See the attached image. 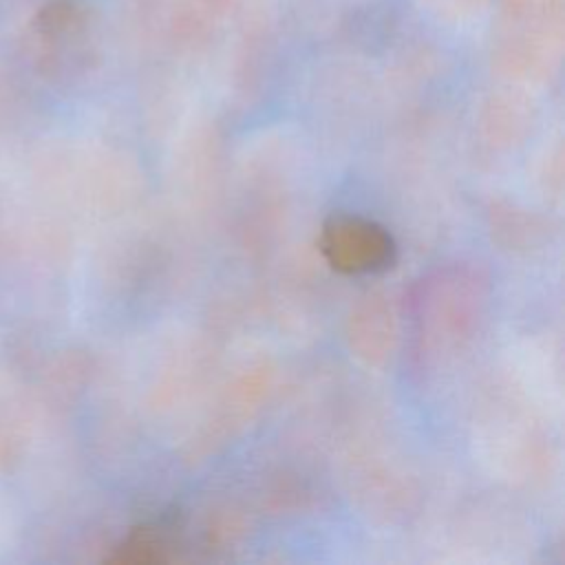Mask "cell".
Wrapping results in <instances>:
<instances>
[{
	"label": "cell",
	"mask_w": 565,
	"mask_h": 565,
	"mask_svg": "<svg viewBox=\"0 0 565 565\" xmlns=\"http://www.w3.org/2000/svg\"><path fill=\"white\" fill-rule=\"evenodd\" d=\"M322 252L344 274L382 271L395 256L388 232L360 216H333L322 232Z\"/></svg>",
	"instance_id": "obj_1"
}]
</instances>
